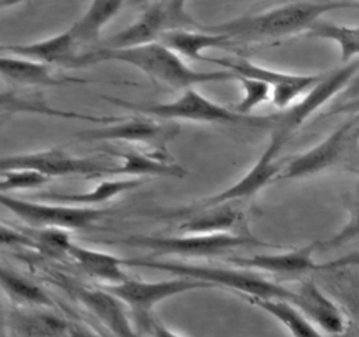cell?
Here are the masks:
<instances>
[{"label": "cell", "mask_w": 359, "mask_h": 337, "mask_svg": "<svg viewBox=\"0 0 359 337\" xmlns=\"http://www.w3.org/2000/svg\"><path fill=\"white\" fill-rule=\"evenodd\" d=\"M344 8H359V1L328 0L283 3L262 13L240 15L219 24H202L201 28L222 34L233 44L259 42L306 32L323 14Z\"/></svg>", "instance_id": "obj_1"}, {"label": "cell", "mask_w": 359, "mask_h": 337, "mask_svg": "<svg viewBox=\"0 0 359 337\" xmlns=\"http://www.w3.org/2000/svg\"><path fill=\"white\" fill-rule=\"evenodd\" d=\"M104 62H119L130 65L151 80L168 86L174 90H185L196 84L216 83L236 80L237 76L229 70H195L185 63L175 52L168 49L160 42L121 48V49H107L98 48L94 52L83 55L76 67H86Z\"/></svg>", "instance_id": "obj_2"}, {"label": "cell", "mask_w": 359, "mask_h": 337, "mask_svg": "<svg viewBox=\"0 0 359 337\" xmlns=\"http://www.w3.org/2000/svg\"><path fill=\"white\" fill-rule=\"evenodd\" d=\"M104 100L136 112L137 115L158 118L164 121H191L202 124H227L241 125L248 128H273L278 114L275 115H240L231 108L220 105L203 94L195 87L185 88L180 97L168 103L156 104H137L118 97L102 95Z\"/></svg>", "instance_id": "obj_3"}, {"label": "cell", "mask_w": 359, "mask_h": 337, "mask_svg": "<svg viewBox=\"0 0 359 337\" xmlns=\"http://www.w3.org/2000/svg\"><path fill=\"white\" fill-rule=\"evenodd\" d=\"M143 267L158 271H165L174 274L175 277H187L192 279H199L203 282L212 284L215 288L223 286L230 289L233 293L240 296H254L265 299H283L293 303L294 292L290 288H286L280 284L272 282L262 275L238 268H224L215 265L203 264H189V263H177L165 261L157 258H126V267Z\"/></svg>", "instance_id": "obj_4"}, {"label": "cell", "mask_w": 359, "mask_h": 337, "mask_svg": "<svg viewBox=\"0 0 359 337\" xmlns=\"http://www.w3.org/2000/svg\"><path fill=\"white\" fill-rule=\"evenodd\" d=\"M201 25L189 14L187 1H151L144 4L140 14L128 27L104 39L100 48L121 49L160 42L171 31L198 29Z\"/></svg>", "instance_id": "obj_5"}, {"label": "cell", "mask_w": 359, "mask_h": 337, "mask_svg": "<svg viewBox=\"0 0 359 337\" xmlns=\"http://www.w3.org/2000/svg\"><path fill=\"white\" fill-rule=\"evenodd\" d=\"M119 243L142 247L156 256L178 257H215L233 249L244 246H266L265 242L250 233H217V234H177V236H147L130 234Z\"/></svg>", "instance_id": "obj_6"}, {"label": "cell", "mask_w": 359, "mask_h": 337, "mask_svg": "<svg viewBox=\"0 0 359 337\" xmlns=\"http://www.w3.org/2000/svg\"><path fill=\"white\" fill-rule=\"evenodd\" d=\"M358 73L359 59H355L321 74L317 83L299 101H296L285 112L278 114L269 140L282 149L290 136L303 125V122L324 104L331 101L338 93L344 91Z\"/></svg>", "instance_id": "obj_7"}, {"label": "cell", "mask_w": 359, "mask_h": 337, "mask_svg": "<svg viewBox=\"0 0 359 337\" xmlns=\"http://www.w3.org/2000/svg\"><path fill=\"white\" fill-rule=\"evenodd\" d=\"M111 167L114 166L91 157H77L59 147L0 156V174L14 170H25L42 174L50 180L57 177H105Z\"/></svg>", "instance_id": "obj_8"}, {"label": "cell", "mask_w": 359, "mask_h": 337, "mask_svg": "<svg viewBox=\"0 0 359 337\" xmlns=\"http://www.w3.org/2000/svg\"><path fill=\"white\" fill-rule=\"evenodd\" d=\"M0 205L31 229H86L108 213L107 209L28 201L10 194H0Z\"/></svg>", "instance_id": "obj_9"}, {"label": "cell", "mask_w": 359, "mask_h": 337, "mask_svg": "<svg viewBox=\"0 0 359 337\" xmlns=\"http://www.w3.org/2000/svg\"><path fill=\"white\" fill-rule=\"evenodd\" d=\"M203 60L215 63L223 70H229L236 76L255 79L259 81L266 83L271 90V101L279 110L292 107L296 101H299L320 79L321 74H294V73H285L278 72L261 65H257L245 58H236V59H213V58H203Z\"/></svg>", "instance_id": "obj_10"}, {"label": "cell", "mask_w": 359, "mask_h": 337, "mask_svg": "<svg viewBox=\"0 0 359 337\" xmlns=\"http://www.w3.org/2000/svg\"><path fill=\"white\" fill-rule=\"evenodd\" d=\"M105 291L118 298L125 306L130 308L136 313L137 319L151 316V310L160 302L184 292L201 291L215 288L209 282L192 279L187 277H177L164 281H142L128 278L123 282L115 285H102Z\"/></svg>", "instance_id": "obj_11"}, {"label": "cell", "mask_w": 359, "mask_h": 337, "mask_svg": "<svg viewBox=\"0 0 359 337\" xmlns=\"http://www.w3.org/2000/svg\"><path fill=\"white\" fill-rule=\"evenodd\" d=\"M358 122L359 115H355L352 119L345 121L341 126L328 133L313 147L290 157L283 163L276 180H299L335 166L348 150L355 135H358Z\"/></svg>", "instance_id": "obj_12"}, {"label": "cell", "mask_w": 359, "mask_h": 337, "mask_svg": "<svg viewBox=\"0 0 359 337\" xmlns=\"http://www.w3.org/2000/svg\"><path fill=\"white\" fill-rule=\"evenodd\" d=\"M178 125L160 124L149 117L119 118L115 122L100 128L77 132L74 136L81 142H132L154 147L156 152L165 153V143L175 136Z\"/></svg>", "instance_id": "obj_13"}, {"label": "cell", "mask_w": 359, "mask_h": 337, "mask_svg": "<svg viewBox=\"0 0 359 337\" xmlns=\"http://www.w3.org/2000/svg\"><path fill=\"white\" fill-rule=\"evenodd\" d=\"M280 150L282 149L276 143L269 140V143L266 145L265 150L261 153L258 160L241 178H238L230 187L222 190L220 192L213 194L205 199H201L188 208L203 209V208H210L222 204H233L238 199L254 197L257 192H259L262 188H265L268 184H271L278 178L283 167V161L278 159Z\"/></svg>", "instance_id": "obj_14"}, {"label": "cell", "mask_w": 359, "mask_h": 337, "mask_svg": "<svg viewBox=\"0 0 359 337\" xmlns=\"http://www.w3.org/2000/svg\"><path fill=\"white\" fill-rule=\"evenodd\" d=\"M318 243H310L299 249H292L289 251L272 253V254H255L251 257H230L226 260L229 264L250 270V271H264L278 275L296 277L303 275L317 270L331 268V263L320 264L314 260V251Z\"/></svg>", "instance_id": "obj_15"}, {"label": "cell", "mask_w": 359, "mask_h": 337, "mask_svg": "<svg viewBox=\"0 0 359 337\" xmlns=\"http://www.w3.org/2000/svg\"><path fill=\"white\" fill-rule=\"evenodd\" d=\"M72 292L111 337H140L128 316L125 305L104 288L73 286Z\"/></svg>", "instance_id": "obj_16"}, {"label": "cell", "mask_w": 359, "mask_h": 337, "mask_svg": "<svg viewBox=\"0 0 359 337\" xmlns=\"http://www.w3.org/2000/svg\"><path fill=\"white\" fill-rule=\"evenodd\" d=\"M0 79L17 87H50L63 84H86L88 80L57 74L53 67L27 58L0 53Z\"/></svg>", "instance_id": "obj_17"}, {"label": "cell", "mask_w": 359, "mask_h": 337, "mask_svg": "<svg viewBox=\"0 0 359 337\" xmlns=\"http://www.w3.org/2000/svg\"><path fill=\"white\" fill-rule=\"evenodd\" d=\"M294 292L293 303L318 330L327 334L344 333L346 323L341 309L320 289L313 279H304Z\"/></svg>", "instance_id": "obj_18"}, {"label": "cell", "mask_w": 359, "mask_h": 337, "mask_svg": "<svg viewBox=\"0 0 359 337\" xmlns=\"http://www.w3.org/2000/svg\"><path fill=\"white\" fill-rule=\"evenodd\" d=\"M164 216L181 218V222L177 226L180 234L233 233V230L243 222V213L231 204H222L203 209L184 208Z\"/></svg>", "instance_id": "obj_19"}, {"label": "cell", "mask_w": 359, "mask_h": 337, "mask_svg": "<svg viewBox=\"0 0 359 337\" xmlns=\"http://www.w3.org/2000/svg\"><path fill=\"white\" fill-rule=\"evenodd\" d=\"M4 53L41 62L50 67L66 69L74 67L80 58V51L69 29L29 44H6Z\"/></svg>", "instance_id": "obj_20"}, {"label": "cell", "mask_w": 359, "mask_h": 337, "mask_svg": "<svg viewBox=\"0 0 359 337\" xmlns=\"http://www.w3.org/2000/svg\"><path fill=\"white\" fill-rule=\"evenodd\" d=\"M123 6H125L123 1L88 3L83 14L67 28L80 51V58L100 48L102 42L101 39L102 29L112 18H115L119 14Z\"/></svg>", "instance_id": "obj_21"}, {"label": "cell", "mask_w": 359, "mask_h": 337, "mask_svg": "<svg viewBox=\"0 0 359 337\" xmlns=\"http://www.w3.org/2000/svg\"><path fill=\"white\" fill-rule=\"evenodd\" d=\"M121 157V163L111 167L108 176H121V177H139L149 180L150 177H174L182 178L187 174V170L171 161L167 157V153L153 152V153H140V152H128V153H115Z\"/></svg>", "instance_id": "obj_22"}, {"label": "cell", "mask_w": 359, "mask_h": 337, "mask_svg": "<svg viewBox=\"0 0 359 337\" xmlns=\"http://www.w3.org/2000/svg\"><path fill=\"white\" fill-rule=\"evenodd\" d=\"M67 256L83 272L102 281L104 285H115L129 278L125 272L126 258H121L115 254L72 243Z\"/></svg>", "instance_id": "obj_23"}, {"label": "cell", "mask_w": 359, "mask_h": 337, "mask_svg": "<svg viewBox=\"0 0 359 337\" xmlns=\"http://www.w3.org/2000/svg\"><path fill=\"white\" fill-rule=\"evenodd\" d=\"M146 181H147L146 178H139V177H119V178L102 180L88 191L73 192V194L46 192V194H42L41 198L55 204H62V205L94 208L93 205L104 204L109 199H114L115 197L123 192H128L140 187Z\"/></svg>", "instance_id": "obj_24"}, {"label": "cell", "mask_w": 359, "mask_h": 337, "mask_svg": "<svg viewBox=\"0 0 359 337\" xmlns=\"http://www.w3.org/2000/svg\"><path fill=\"white\" fill-rule=\"evenodd\" d=\"M160 44L175 52L180 58L189 60H203V52L208 49H224L234 45L227 37L198 29H178L165 34Z\"/></svg>", "instance_id": "obj_25"}, {"label": "cell", "mask_w": 359, "mask_h": 337, "mask_svg": "<svg viewBox=\"0 0 359 337\" xmlns=\"http://www.w3.org/2000/svg\"><path fill=\"white\" fill-rule=\"evenodd\" d=\"M70 320L48 309L15 308L8 315V327L18 337H62Z\"/></svg>", "instance_id": "obj_26"}, {"label": "cell", "mask_w": 359, "mask_h": 337, "mask_svg": "<svg viewBox=\"0 0 359 337\" xmlns=\"http://www.w3.org/2000/svg\"><path fill=\"white\" fill-rule=\"evenodd\" d=\"M0 289L17 306L22 309H52L53 299L36 282L25 275L0 264Z\"/></svg>", "instance_id": "obj_27"}, {"label": "cell", "mask_w": 359, "mask_h": 337, "mask_svg": "<svg viewBox=\"0 0 359 337\" xmlns=\"http://www.w3.org/2000/svg\"><path fill=\"white\" fill-rule=\"evenodd\" d=\"M0 111L6 114H15V112H31V114H41L48 117H57L63 119H80L88 121L94 124H111L115 121V117H98L86 112H76V111H66L60 108H53L42 98L35 97H21L15 91H4L0 93Z\"/></svg>", "instance_id": "obj_28"}, {"label": "cell", "mask_w": 359, "mask_h": 337, "mask_svg": "<svg viewBox=\"0 0 359 337\" xmlns=\"http://www.w3.org/2000/svg\"><path fill=\"white\" fill-rule=\"evenodd\" d=\"M250 305L261 309L283 327L289 330L292 337H325L294 305L283 299H265L254 296H241Z\"/></svg>", "instance_id": "obj_29"}, {"label": "cell", "mask_w": 359, "mask_h": 337, "mask_svg": "<svg viewBox=\"0 0 359 337\" xmlns=\"http://www.w3.org/2000/svg\"><path fill=\"white\" fill-rule=\"evenodd\" d=\"M306 35L335 42L341 52L342 65L359 59V25H339L320 18L306 31Z\"/></svg>", "instance_id": "obj_30"}, {"label": "cell", "mask_w": 359, "mask_h": 337, "mask_svg": "<svg viewBox=\"0 0 359 337\" xmlns=\"http://www.w3.org/2000/svg\"><path fill=\"white\" fill-rule=\"evenodd\" d=\"M35 243V250L50 258L67 256L72 239L67 230L62 229H28L24 230Z\"/></svg>", "instance_id": "obj_31"}, {"label": "cell", "mask_w": 359, "mask_h": 337, "mask_svg": "<svg viewBox=\"0 0 359 337\" xmlns=\"http://www.w3.org/2000/svg\"><path fill=\"white\" fill-rule=\"evenodd\" d=\"M236 80L240 83L244 94H243V98L231 107L234 112L250 117L252 115V111L257 107H259L266 101H271L272 90L266 83L255 79L241 77V76H237Z\"/></svg>", "instance_id": "obj_32"}, {"label": "cell", "mask_w": 359, "mask_h": 337, "mask_svg": "<svg viewBox=\"0 0 359 337\" xmlns=\"http://www.w3.org/2000/svg\"><path fill=\"white\" fill-rule=\"evenodd\" d=\"M50 178L25 170H14L0 174V194H8L18 190H34L49 183Z\"/></svg>", "instance_id": "obj_33"}, {"label": "cell", "mask_w": 359, "mask_h": 337, "mask_svg": "<svg viewBox=\"0 0 359 337\" xmlns=\"http://www.w3.org/2000/svg\"><path fill=\"white\" fill-rule=\"evenodd\" d=\"M356 239H359V201L353 202L346 223L328 242H325V246L337 247Z\"/></svg>", "instance_id": "obj_34"}, {"label": "cell", "mask_w": 359, "mask_h": 337, "mask_svg": "<svg viewBox=\"0 0 359 337\" xmlns=\"http://www.w3.org/2000/svg\"><path fill=\"white\" fill-rule=\"evenodd\" d=\"M0 247L35 249V243L24 230H17L0 222Z\"/></svg>", "instance_id": "obj_35"}, {"label": "cell", "mask_w": 359, "mask_h": 337, "mask_svg": "<svg viewBox=\"0 0 359 337\" xmlns=\"http://www.w3.org/2000/svg\"><path fill=\"white\" fill-rule=\"evenodd\" d=\"M137 322H139V326H142L150 337H181L180 334L168 329L165 324H163L160 320L154 319L153 316L140 317L137 319Z\"/></svg>", "instance_id": "obj_36"}, {"label": "cell", "mask_w": 359, "mask_h": 337, "mask_svg": "<svg viewBox=\"0 0 359 337\" xmlns=\"http://www.w3.org/2000/svg\"><path fill=\"white\" fill-rule=\"evenodd\" d=\"M62 337H100V333L94 331L86 324L70 322Z\"/></svg>", "instance_id": "obj_37"}, {"label": "cell", "mask_w": 359, "mask_h": 337, "mask_svg": "<svg viewBox=\"0 0 359 337\" xmlns=\"http://www.w3.org/2000/svg\"><path fill=\"white\" fill-rule=\"evenodd\" d=\"M344 91H345L344 103L359 98V73L352 79V81L348 84V87Z\"/></svg>", "instance_id": "obj_38"}, {"label": "cell", "mask_w": 359, "mask_h": 337, "mask_svg": "<svg viewBox=\"0 0 359 337\" xmlns=\"http://www.w3.org/2000/svg\"><path fill=\"white\" fill-rule=\"evenodd\" d=\"M338 112H356L359 115V98L345 101L344 104H339L335 107L330 114H338Z\"/></svg>", "instance_id": "obj_39"}, {"label": "cell", "mask_w": 359, "mask_h": 337, "mask_svg": "<svg viewBox=\"0 0 359 337\" xmlns=\"http://www.w3.org/2000/svg\"><path fill=\"white\" fill-rule=\"evenodd\" d=\"M8 330V315L0 302V337H7Z\"/></svg>", "instance_id": "obj_40"}, {"label": "cell", "mask_w": 359, "mask_h": 337, "mask_svg": "<svg viewBox=\"0 0 359 337\" xmlns=\"http://www.w3.org/2000/svg\"><path fill=\"white\" fill-rule=\"evenodd\" d=\"M4 45L6 44H0V53H4Z\"/></svg>", "instance_id": "obj_41"}, {"label": "cell", "mask_w": 359, "mask_h": 337, "mask_svg": "<svg viewBox=\"0 0 359 337\" xmlns=\"http://www.w3.org/2000/svg\"><path fill=\"white\" fill-rule=\"evenodd\" d=\"M3 114H6V112H3V111H0V117H1V115H3Z\"/></svg>", "instance_id": "obj_42"}]
</instances>
